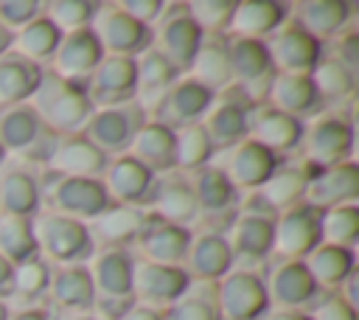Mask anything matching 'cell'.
Returning a JSON list of instances; mask_svg holds the SVG:
<instances>
[{
    "label": "cell",
    "mask_w": 359,
    "mask_h": 320,
    "mask_svg": "<svg viewBox=\"0 0 359 320\" xmlns=\"http://www.w3.org/2000/svg\"><path fill=\"white\" fill-rule=\"evenodd\" d=\"M149 222V211L143 208H132V205H109L98 219H93L87 227H90V236H93V244L101 241L104 247H123L129 241H137L143 227Z\"/></svg>",
    "instance_id": "1f68e13d"
},
{
    "label": "cell",
    "mask_w": 359,
    "mask_h": 320,
    "mask_svg": "<svg viewBox=\"0 0 359 320\" xmlns=\"http://www.w3.org/2000/svg\"><path fill=\"white\" fill-rule=\"evenodd\" d=\"M95 309L104 320H118L132 303V255L123 247H101L87 264Z\"/></svg>",
    "instance_id": "7a4b0ae2"
},
{
    "label": "cell",
    "mask_w": 359,
    "mask_h": 320,
    "mask_svg": "<svg viewBox=\"0 0 359 320\" xmlns=\"http://www.w3.org/2000/svg\"><path fill=\"white\" fill-rule=\"evenodd\" d=\"M320 244V211L297 202L275 216L272 253L280 261H303Z\"/></svg>",
    "instance_id": "7c38bea8"
},
{
    "label": "cell",
    "mask_w": 359,
    "mask_h": 320,
    "mask_svg": "<svg viewBox=\"0 0 359 320\" xmlns=\"http://www.w3.org/2000/svg\"><path fill=\"white\" fill-rule=\"evenodd\" d=\"M129 157H135L137 163H143L149 171H154L157 177L174 168V129L157 124V121H146L137 135L132 138Z\"/></svg>",
    "instance_id": "836d02e7"
},
{
    "label": "cell",
    "mask_w": 359,
    "mask_h": 320,
    "mask_svg": "<svg viewBox=\"0 0 359 320\" xmlns=\"http://www.w3.org/2000/svg\"><path fill=\"white\" fill-rule=\"evenodd\" d=\"M0 143L6 154H17L28 163H48L59 135H53L28 104L0 109Z\"/></svg>",
    "instance_id": "5b68a950"
},
{
    "label": "cell",
    "mask_w": 359,
    "mask_h": 320,
    "mask_svg": "<svg viewBox=\"0 0 359 320\" xmlns=\"http://www.w3.org/2000/svg\"><path fill=\"white\" fill-rule=\"evenodd\" d=\"M191 286L185 267H168L154 261H132V298L140 306L163 312Z\"/></svg>",
    "instance_id": "e0dca14e"
},
{
    "label": "cell",
    "mask_w": 359,
    "mask_h": 320,
    "mask_svg": "<svg viewBox=\"0 0 359 320\" xmlns=\"http://www.w3.org/2000/svg\"><path fill=\"white\" fill-rule=\"evenodd\" d=\"M25 104L59 138L79 135L81 126L87 124L90 112H93V104L87 98V87L81 81H67L50 70H42V79Z\"/></svg>",
    "instance_id": "6da1fadb"
},
{
    "label": "cell",
    "mask_w": 359,
    "mask_h": 320,
    "mask_svg": "<svg viewBox=\"0 0 359 320\" xmlns=\"http://www.w3.org/2000/svg\"><path fill=\"white\" fill-rule=\"evenodd\" d=\"M247 138L264 149H269L275 157L286 154L292 149L300 146L303 140V121L278 112L266 104H258L250 109V121H247Z\"/></svg>",
    "instance_id": "603a6c76"
},
{
    "label": "cell",
    "mask_w": 359,
    "mask_h": 320,
    "mask_svg": "<svg viewBox=\"0 0 359 320\" xmlns=\"http://www.w3.org/2000/svg\"><path fill=\"white\" fill-rule=\"evenodd\" d=\"M303 267L309 269V275L317 284V289L334 292L356 269V255H353V250H345V247H334V244H323L320 241L303 258Z\"/></svg>",
    "instance_id": "8d00e7d4"
},
{
    "label": "cell",
    "mask_w": 359,
    "mask_h": 320,
    "mask_svg": "<svg viewBox=\"0 0 359 320\" xmlns=\"http://www.w3.org/2000/svg\"><path fill=\"white\" fill-rule=\"evenodd\" d=\"M104 59V51L98 45V39L93 36L90 28L84 31H73V34H62L56 53L50 59V73L67 79V81H87L90 73L98 67V62Z\"/></svg>",
    "instance_id": "cb8c5ba5"
},
{
    "label": "cell",
    "mask_w": 359,
    "mask_h": 320,
    "mask_svg": "<svg viewBox=\"0 0 359 320\" xmlns=\"http://www.w3.org/2000/svg\"><path fill=\"white\" fill-rule=\"evenodd\" d=\"M146 121L149 118L137 101H126V104H115V107H98L90 112V118L79 135L84 140H90L107 157L109 154L118 157V154H126L132 138L137 135V129Z\"/></svg>",
    "instance_id": "8992f818"
},
{
    "label": "cell",
    "mask_w": 359,
    "mask_h": 320,
    "mask_svg": "<svg viewBox=\"0 0 359 320\" xmlns=\"http://www.w3.org/2000/svg\"><path fill=\"white\" fill-rule=\"evenodd\" d=\"M210 101H213V93L208 87H202L191 76H180L157 98V104L146 112V118L157 121L168 129H180V126H188V124H199L202 115L208 112Z\"/></svg>",
    "instance_id": "9a60e30c"
},
{
    "label": "cell",
    "mask_w": 359,
    "mask_h": 320,
    "mask_svg": "<svg viewBox=\"0 0 359 320\" xmlns=\"http://www.w3.org/2000/svg\"><path fill=\"white\" fill-rule=\"evenodd\" d=\"M84 87H87V98H90L93 109L135 101V93H137L135 59H129V56H104L98 62V67L90 73V79L84 81Z\"/></svg>",
    "instance_id": "d6986e66"
},
{
    "label": "cell",
    "mask_w": 359,
    "mask_h": 320,
    "mask_svg": "<svg viewBox=\"0 0 359 320\" xmlns=\"http://www.w3.org/2000/svg\"><path fill=\"white\" fill-rule=\"evenodd\" d=\"M275 211H269L255 194L250 202L241 205L238 216L230 225V233L224 236L233 253V264H261L272 253V225H275Z\"/></svg>",
    "instance_id": "ba28073f"
},
{
    "label": "cell",
    "mask_w": 359,
    "mask_h": 320,
    "mask_svg": "<svg viewBox=\"0 0 359 320\" xmlns=\"http://www.w3.org/2000/svg\"><path fill=\"white\" fill-rule=\"evenodd\" d=\"M191 188H194V196H196L199 216L202 213L205 216H230L238 205V191L213 166H205V168L194 171Z\"/></svg>",
    "instance_id": "f35d334b"
},
{
    "label": "cell",
    "mask_w": 359,
    "mask_h": 320,
    "mask_svg": "<svg viewBox=\"0 0 359 320\" xmlns=\"http://www.w3.org/2000/svg\"><path fill=\"white\" fill-rule=\"evenodd\" d=\"M303 163L311 168H328L351 160L353 152V124L337 112H320L303 124Z\"/></svg>",
    "instance_id": "52a82bcc"
},
{
    "label": "cell",
    "mask_w": 359,
    "mask_h": 320,
    "mask_svg": "<svg viewBox=\"0 0 359 320\" xmlns=\"http://www.w3.org/2000/svg\"><path fill=\"white\" fill-rule=\"evenodd\" d=\"M6 320H53V314L48 309H20V312L8 314Z\"/></svg>",
    "instance_id": "680465c9"
},
{
    "label": "cell",
    "mask_w": 359,
    "mask_h": 320,
    "mask_svg": "<svg viewBox=\"0 0 359 320\" xmlns=\"http://www.w3.org/2000/svg\"><path fill=\"white\" fill-rule=\"evenodd\" d=\"M42 199L50 208V213H59V216H67V219H76V222H84V225L98 219L112 205L101 180L59 177V174H50V171L45 177V185L39 188V202Z\"/></svg>",
    "instance_id": "277c9868"
},
{
    "label": "cell",
    "mask_w": 359,
    "mask_h": 320,
    "mask_svg": "<svg viewBox=\"0 0 359 320\" xmlns=\"http://www.w3.org/2000/svg\"><path fill=\"white\" fill-rule=\"evenodd\" d=\"M59 39H62V34L56 31V25L45 14H39L36 20H31L28 25H22L20 31L11 34V51L42 67L45 62L53 59Z\"/></svg>",
    "instance_id": "60d3db41"
},
{
    "label": "cell",
    "mask_w": 359,
    "mask_h": 320,
    "mask_svg": "<svg viewBox=\"0 0 359 320\" xmlns=\"http://www.w3.org/2000/svg\"><path fill=\"white\" fill-rule=\"evenodd\" d=\"M79 320H90V317H79Z\"/></svg>",
    "instance_id": "e7e4bbea"
},
{
    "label": "cell",
    "mask_w": 359,
    "mask_h": 320,
    "mask_svg": "<svg viewBox=\"0 0 359 320\" xmlns=\"http://www.w3.org/2000/svg\"><path fill=\"white\" fill-rule=\"evenodd\" d=\"M309 79H311V84H314V93H317L320 104L345 101V98H351L353 90H356V76H353L345 65H339L334 56H323V59L314 65V70L309 73Z\"/></svg>",
    "instance_id": "ee69618b"
},
{
    "label": "cell",
    "mask_w": 359,
    "mask_h": 320,
    "mask_svg": "<svg viewBox=\"0 0 359 320\" xmlns=\"http://www.w3.org/2000/svg\"><path fill=\"white\" fill-rule=\"evenodd\" d=\"M42 70L45 67L17 56L14 51H6L0 56V109L25 104L31 98V93L36 90Z\"/></svg>",
    "instance_id": "d590c367"
},
{
    "label": "cell",
    "mask_w": 359,
    "mask_h": 320,
    "mask_svg": "<svg viewBox=\"0 0 359 320\" xmlns=\"http://www.w3.org/2000/svg\"><path fill=\"white\" fill-rule=\"evenodd\" d=\"M230 70H233V87L250 101V104H264L269 84L275 79V67L269 62L266 45L261 39H230Z\"/></svg>",
    "instance_id": "8fae6325"
},
{
    "label": "cell",
    "mask_w": 359,
    "mask_h": 320,
    "mask_svg": "<svg viewBox=\"0 0 359 320\" xmlns=\"http://www.w3.org/2000/svg\"><path fill=\"white\" fill-rule=\"evenodd\" d=\"M135 67H137V93H135V101L143 107V112H149L157 98L180 79L177 67L163 56L157 53L154 48L143 51L137 59H135Z\"/></svg>",
    "instance_id": "74e56055"
},
{
    "label": "cell",
    "mask_w": 359,
    "mask_h": 320,
    "mask_svg": "<svg viewBox=\"0 0 359 320\" xmlns=\"http://www.w3.org/2000/svg\"><path fill=\"white\" fill-rule=\"evenodd\" d=\"M149 213L163 219V222H171V225H180V227L191 230V225L196 219H202L199 208H196L191 180H182L177 174L157 177L154 194H151V202H149Z\"/></svg>",
    "instance_id": "d4e9b609"
},
{
    "label": "cell",
    "mask_w": 359,
    "mask_h": 320,
    "mask_svg": "<svg viewBox=\"0 0 359 320\" xmlns=\"http://www.w3.org/2000/svg\"><path fill=\"white\" fill-rule=\"evenodd\" d=\"M93 36L98 39L104 56H129L137 59L151 48V28L135 22L121 11L118 3H98V11L90 22Z\"/></svg>",
    "instance_id": "9c48e42d"
},
{
    "label": "cell",
    "mask_w": 359,
    "mask_h": 320,
    "mask_svg": "<svg viewBox=\"0 0 359 320\" xmlns=\"http://www.w3.org/2000/svg\"><path fill=\"white\" fill-rule=\"evenodd\" d=\"M356 239H359V205L356 202L320 211V241L323 244L353 250Z\"/></svg>",
    "instance_id": "bcb514c9"
},
{
    "label": "cell",
    "mask_w": 359,
    "mask_h": 320,
    "mask_svg": "<svg viewBox=\"0 0 359 320\" xmlns=\"http://www.w3.org/2000/svg\"><path fill=\"white\" fill-rule=\"evenodd\" d=\"M11 272H14V267L0 255V300L11 298Z\"/></svg>",
    "instance_id": "6f0895ef"
},
{
    "label": "cell",
    "mask_w": 359,
    "mask_h": 320,
    "mask_svg": "<svg viewBox=\"0 0 359 320\" xmlns=\"http://www.w3.org/2000/svg\"><path fill=\"white\" fill-rule=\"evenodd\" d=\"M31 230H34V244H36V255L45 261H53L59 267H73L87 261L95 253L90 227L84 222L59 216V213H36L31 219Z\"/></svg>",
    "instance_id": "3957f363"
},
{
    "label": "cell",
    "mask_w": 359,
    "mask_h": 320,
    "mask_svg": "<svg viewBox=\"0 0 359 320\" xmlns=\"http://www.w3.org/2000/svg\"><path fill=\"white\" fill-rule=\"evenodd\" d=\"M269 62L275 73H289V76H309L314 65L323 59V45L303 34L297 25H280L272 36L264 39Z\"/></svg>",
    "instance_id": "ffe728a7"
},
{
    "label": "cell",
    "mask_w": 359,
    "mask_h": 320,
    "mask_svg": "<svg viewBox=\"0 0 359 320\" xmlns=\"http://www.w3.org/2000/svg\"><path fill=\"white\" fill-rule=\"evenodd\" d=\"M160 320H219L216 284L191 281V286L160 312Z\"/></svg>",
    "instance_id": "7bdbcfd3"
},
{
    "label": "cell",
    "mask_w": 359,
    "mask_h": 320,
    "mask_svg": "<svg viewBox=\"0 0 359 320\" xmlns=\"http://www.w3.org/2000/svg\"><path fill=\"white\" fill-rule=\"evenodd\" d=\"M359 196V166L353 160L328 166V168H317L303 191V202L317 208V211H328L337 205H348L356 202Z\"/></svg>",
    "instance_id": "7402d4cb"
},
{
    "label": "cell",
    "mask_w": 359,
    "mask_h": 320,
    "mask_svg": "<svg viewBox=\"0 0 359 320\" xmlns=\"http://www.w3.org/2000/svg\"><path fill=\"white\" fill-rule=\"evenodd\" d=\"M261 320H309L306 312H280V309H269Z\"/></svg>",
    "instance_id": "91938a15"
},
{
    "label": "cell",
    "mask_w": 359,
    "mask_h": 320,
    "mask_svg": "<svg viewBox=\"0 0 359 320\" xmlns=\"http://www.w3.org/2000/svg\"><path fill=\"white\" fill-rule=\"evenodd\" d=\"M0 255H3L11 267L36 258V244H34L31 219L0 213Z\"/></svg>",
    "instance_id": "7dc6e473"
},
{
    "label": "cell",
    "mask_w": 359,
    "mask_h": 320,
    "mask_svg": "<svg viewBox=\"0 0 359 320\" xmlns=\"http://www.w3.org/2000/svg\"><path fill=\"white\" fill-rule=\"evenodd\" d=\"M95 11H98L95 0H50L45 3L42 14L56 25L59 34H73L90 28Z\"/></svg>",
    "instance_id": "c3c4849f"
},
{
    "label": "cell",
    "mask_w": 359,
    "mask_h": 320,
    "mask_svg": "<svg viewBox=\"0 0 359 320\" xmlns=\"http://www.w3.org/2000/svg\"><path fill=\"white\" fill-rule=\"evenodd\" d=\"M104 191L115 205H132V208H149L151 194H154V182L157 174L149 171L143 163H137L129 154H118L107 163L104 174H101Z\"/></svg>",
    "instance_id": "ac0fdd59"
},
{
    "label": "cell",
    "mask_w": 359,
    "mask_h": 320,
    "mask_svg": "<svg viewBox=\"0 0 359 320\" xmlns=\"http://www.w3.org/2000/svg\"><path fill=\"white\" fill-rule=\"evenodd\" d=\"M250 104L236 87H227L213 95L208 112L202 115V129L213 146V152H224L247 138V121H250Z\"/></svg>",
    "instance_id": "5bb4252c"
},
{
    "label": "cell",
    "mask_w": 359,
    "mask_h": 320,
    "mask_svg": "<svg viewBox=\"0 0 359 320\" xmlns=\"http://www.w3.org/2000/svg\"><path fill=\"white\" fill-rule=\"evenodd\" d=\"M202 42V31L185 11V3H168L163 17L151 25V48L163 53L180 76L188 73V65Z\"/></svg>",
    "instance_id": "30bf717a"
},
{
    "label": "cell",
    "mask_w": 359,
    "mask_h": 320,
    "mask_svg": "<svg viewBox=\"0 0 359 320\" xmlns=\"http://www.w3.org/2000/svg\"><path fill=\"white\" fill-rule=\"evenodd\" d=\"M185 76H191L194 81L208 87L213 95L227 90V87H233L227 34H202V42H199Z\"/></svg>",
    "instance_id": "484cf974"
},
{
    "label": "cell",
    "mask_w": 359,
    "mask_h": 320,
    "mask_svg": "<svg viewBox=\"0 0 359 320\" xmlns=\"http://www.w3.org/2000/svg\"><path fill=\"white\" fill-rule=\"evenodd\" d=\"M6 160V149H3V143H0V163Z\"/></svg>",
    "instance_id": "be15d7a7"
},
{
    "label": "cell",
    "mask_w": 359,
    "mask_h": 320,
    "mask_svg": "<svg viewBox=\"0 0 359 320\" xmlns=\"http://www.w3.org/2000/svg\"><path fill=\"white\" fill-rule=\"evenodd\" d=\"M264 289L269 306L280 312H306L320 292L303 261H278L264 278Z\"/></svg>",
    "instance_id": "44dd1931"
},
{
    "label": "cell",
    "mask_w": 359,
    "mask_h": 320,
    "mask_svg": "<svg viewBox=\"0 0 359 320\" xmlns=\"http://www.w3.org/2000/svg\"><path fill=\"white\" fill-rule=\"evenodd\" d=\"M118 320H160V312L151 309V306H140V303H132Z\"/></svg>",
    "instance_id": "9f6ffc18"
},
{
    "label": "cell",
    "mask_w": 359,
    "mask_h": 320,
    "mask_svg": "<svg viewBox=\"0 0 359 320\" xmlns=\"http://www.w3.org/2000/svg\"><path fill=\"white\" fill-rule=\"evenodd\" d=\"M219 320H261L269 312L264 278L252 269H230L216 281Z\"/></svg>",
    "instance_id": "4fadbf2b"
},
{
    "label": "cell",
    "mask_w": 359,
    "mask_h": 320,
    "mask_svg": "<svg viewBox=\"0 0 359 320\" xmlns=\"http://www.w3.org/2000/svg\"><path fill=\"white\" fill-rule=\"evenodd\" d=\"M48 295L59 309H70V312H87L95 303L93 281H90V272L84 264L59 267L56 272H50Z\"/></svg>",
    "instance_id": "ab89813d"
},
{
    "label": "cell",
    "mask_w": 359,
    "mask_h": 320,
    "mask_svg": "<svg viewBox=\"0 0 359 320\" xmlns=\"http://www.w3.org/2000/svg\"><path fill=\"white\" fill-rule=\"evenodd\" d=\"M0 211L25 219L39 213V185L28 171H6L0 177Z\"/></svg>",
    "instance_id": "b9f144b4"
},
{
    "label": "cell",
    "mask_w": 359,
    "mask_h": 320,
    "mask_svg": "<svg viewBox=\"0 0 359 320\" xmlns=\"http://www.w3.org/2000/svg\"><path fill=\"white\" fill-rule=\"evenodd\" d=\"M351 20V6L339 0H303L294 6L292 25H297L303 34L320 39L337 36Z\"/></svg>",
    "instance_id": "e575fe53"
},
{
    "label": "cell",
    "mask_w": 359,
    "mask_h": 320,
    "mask_svg": "<svg viewBox=\"0 0 359 320\" xmlns=\"http://www.w3.org/2000/svg\"><path fill=\"white\" fill-rule=\"evenodd\" d=\"M236 0H188L185 11L202 34H227Z\"/></svg>",
    "instance_id": "f907efd6"
},
{
    "label": "cell",
    "mask_w": 359,
    "mask_h": 320,
    "mask_svg": "<svg viewBox=\"0 0 359 320\" xmlns=\"http://www.w3.org/2000/svg\"><path fill=\"white\" fill-rule=\"evenodd\" d=\"M309 320H356V309L342 300L339 292H328L309 306Z\"/></svg>",
    "instance_id": "f5cc1de1"
},
{
    "label": "cell",
    "mask_w": 359,
    "mask_h": 320,
    "mask_svg": "<svg viewBox=\"0 0 359 320\" xmlns=\"http://www.w3.org/2000/svg\"><path fill=\"white\" fill-rule=\"evenodd\" d=\"M6 317H8V306L0 300V320H6Z\"/></svg>",
    "instance_id": "6125c7cd"
},
{
    "label": "cell",
    "mask_w": 359,
    "mask_h": 320,
    "mask_svg": "<svg viewBox=\"0 0 359 320\" xmlns=\"http://www.w3.org/2000/svg\"><path fill=\"white\" fill-rule=\"evenodd\" d=\"M266 107L286 112L297 121L303 118H314L320 112V98L314 93V84L309 76H289V73H275L269 93H266Z\"/></svg>",
    "instance_id": "4dcf8cb0"
},
{
    "label": "cell",
    "mask_w": 359,
    "mask_h": 320,
    "mask_svg": "<svg viewBox=\"0 0 359 320\" xmlns=\"http://www.w3.org/2000/svg\"><path fill=\"white\" fill-rule=\"evenodd\" d=\"M213 146L202 129V124H188L174 129V168L182 171H199L210 166L213 160Z\"/></svg>",
    "instance_id": "f6af8a7d"
},
{
    "label": "cell",
    "mask_w": 359,
    "mask_h": 320,
    "mask_svg": "<svg viewBox=\"0 0 359 320\" xmlns=\"http://www.w3.org/2000/svg\"><path fill=\"white\" fill-rule=\"evenodd\" d=\"M118 6H121V11L129 14L135 22L151 28V25L163 17V11H165L168 3H163V0H118Z\"/></svg>",
    "instance_id": "db71d44e"
},
{
    "label": "cell",
    "mask_w": 359,
    "mask_h": 320,
    "mask_svg": "<svg viewBox=\"0 0 359 320\" xmlns=\"http://www.w3.org/2000/svg\"><path fill=\"white\" fill-rule=\"evenodd\" d=\"M334 59L339 65H345L353 76L359 70V42H356V34H345L337 39V48H334Z\"/></svg>",
    "instance_id": "11a10c76"
},
{
    "label": "cell",
    "mask_w": 359,
    "mask_h": 320,
    "mask_svg": "<svg viewBox=\"0 0 359 320\" xmlns=\"http://www.w3.org/2000/svg\"><path fill=\"white\" fill-rule=\"evenodd\" d=\"M42 11H45V3L39 0H0V28L14 34L31 20H36Z\"/></svg>",
    "instance_id": "816d5d0a"
},
{
    "label": "cell",
    "mask_w": 359,
    "mask_h": 320,
    "mask_svg": "<svg viewBox=\"0 0 359 320\" xmlns=\"http://www.w3.org/2000/svg\"><path fill=\"white\" fill-rule=\"evenodd\" d=\"M216 154H219V163L213 168H219L236 191H258L280 163L269 149L252 143L250 138Z\"/></svg>",
    "instance_id": "2e32d148"
},
{
    "label": "cell",
    "mask_w": 359,
    "mask_h": 320,
    "mask_svg": "<svg viewBox=\"0 0 359 320\" xmlns=\"http://www.w3.org/2000/svg\"><path fill=\"white\" fill-rule=\"evenodd\" d=\"M317 168H311L309 163H278V168L269 174V180L255 191V196L275 213L303 202V191H306V182L309 177L314 174Z\"/></svg>",
    "instance_id": "d6a6232c"
},
{
    "label": "cell",
    "mask_w": 359,
    "mask_h": 320,
    "mask_svg": "<svg viewBox=\"0 0 359 320\" xmlns=\"http://www.w3.org/2000/svg\"><path fill=\"white\" fill-rule=\"evenodd\" d=\"M6 51H11V34H8L6 28H0V56H3Z\"/></svg>",
    "instance_id": "94428289"
},
{
    "label": "cell",
    "mask_w": 359,
    "mask_h": 320,
    "mask_svg": "<svg viewBox=\"0 0 359 320\" xmlns=\"http://www.w3.org/2000/svg\"><path fill=\"white\" fill-rule=\"evenodd\" d=\"M286 22V6L275 0H238L227 25L230 39H266Z\"/></svg>",
    "instance_id": "f1b7e54d"
},
{
    "label": "cell",
    "mask_w": 359,
    "mask_h": 320,
    "mask_svg": "<svg viewBox=\"0 0 359 320\" xmlns=\"http://www.w3.org/2000/svg\"><path fill=\"white\" fill-rule=\"evenodd\" d=\"M191 230L163 222L157 216L149 213V222L137 239V247L143 253V261H154V264H168V267H182L188 247H191Z\"/></svg>",
    "instance_id": "4316f807"
},
{
    "label": "cell",
    "mask_w": 359,
    "mask_h": 320,
    "mask_svg": "<svg viewBox=\"0 0 359 320\" xmlns=\"http://www.w3.org/2000/svg\"><path fill=\"white\" fill-rule=\"evenodd\" d=\"M107 163H109V157L104 152H98L90 140H84L81 135H67V138H59V143L45 166L50 168V174H59V177L101 180Z\"/></svg>",
    "instance_id": "f546056e"
},
{
    "label": "cell",
    "mask_w": 359,
    "mask_h": 320,
    "mask_svg": "<svg viewBox=\"0 0 359 320\" xmlns=\"http://www.w3.org/2000/svg\"><path fill=\"white\" fill-rule=\"evenodd\" d=\"M48 286H50V267L39 255L31 258V261L14 264V272H11V298L36 300V298L48 295Z\"/></svg>",
    "instance_id": "681fc988"
},
{
    "label": "cell",
    "mask_w": 359,
    "mask_h": 320,
    "mask_svg": "<svg viewBox=\"0 0 359 320\" xmlns=\"http://www.w3.org/2000/svg\"><path fill=\"white\" fill-rule=\"evenodd\" d=\"M185 264H188L185 272L191 275V281H208V284L222 281L233 269V253L224 233L208 230V233L191 236Z\"/></svg>",
    "instance_id": "83f0119b"
}]
</instances>
